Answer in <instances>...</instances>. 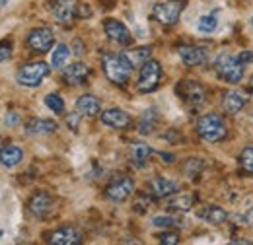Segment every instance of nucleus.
I'll list each match as a JSON object with an SVG mask.
<instances>
[{
  "instance_id": "f257e3e1",
  "label": "nucleus",
  "mask_w": 253,
  "mask_h": 245,
  "mask_svg": "<svg viewBox=\"0 0 253 245\" xmlns=\"http://www.w3.org/2000/svg\"><path fill=\"white\" fill-rule=\"evenodd\" d=\"M105 78L115 86H125L132 74V64L123 53H105L101 57Z\"/></svg>"
},
{
  "instance_id": "393cba45",
  "label": "nucleus",
  "mask_w": 253,
  "mask_h": 245,
  "mask_svg": "<svg viewBox=\"0 0 253 245\" xmlns=\"http://www.w3.org/2000/svg\"><path fill=\"white\" fill-rule=\"evenodd\" d=\"M156 122H158V115H156V109H148L142 113L140 121H138V132L140 134H150L154 128H156Z\"/></svg>"
},
{
  "instance_id": "9d476101",
  "label": "nucleus",
  "mask_w": 253,
  "mask_h": 245,
  "mask_svg": "<svg viewBox=\"0 0 253 245\" xmlns=\"http://www.w3.org/2000/svg\"><path fill=\"white\" fill-rule=\"evenodd\" d=\"M28 210L35 218H47L55 210V199L49 193H35L28 203Z\"/></svg>"
},
{
  "instance_id": "f8f14e48",
  "label": "nucleus",
  "mask_w": 253,
  "mask_h": 245,
  "mask_svg": "<svg viewBox=\"0 0 253 245\" xmlns=\"http://www.w3.org/2000/svg\"><path fill=\"white\" fill-rule=\"evenodd\" d=\"M76 2L74 0H55L51 6V12L55 16V20L63 26H70L72 20L76 18Z\"/></svg>"
},
{
  "instance_id": "7ed1b4c3",
  "label": "nucleus",
  "mask_w": 253,
  "mask_h": 245,
  "mask_svg": "<svg viewBox=\"0 0 253 245\" xmlns=\"http://www.w3.org/2000/svg\"><path fill=\"white\" fill-rule=\"evenodd\" d=\"M214 68L222 80H226L230 84L242 82L244 72H246V64L240 61V57L230 55V53H220L214 61Z\"/></svg>"
},
{
  "instance_id": "39448f33",
  "label": "nucleus",
  "mask_w": 253,
  "mask_h": 245,
  "mask_svg": "<svg viewBox=\"0 0 253 245\" xmlns=\"http://www.w3.org/2000/svg\"><path fill=\"white\" fill-rule=\"evenodd\" d=\"M160 80H162V64L158 61H152L150 59V61L144 62L140 66L136 88H138L140 93H150L160 86Z\"/></svg>"
},
{
  "instance_id": "f3484780",
  "label": "nucleus",
  "mask_w": 253,
  "mask_h": 245,
  "mask_svg": "<svg viewBox=\"0 0 253 245\" xmlns=\"http://www.w3.org/2000/svg\"><path fill=\"white\" fill-rule=\"evenodd\" d=\"M101 122L103 124H107V126H111V128H126V126H130V115L123 111V109H117V107H113V109H107V111H103L101 113Z\"/></svg>"
},
{
  "instance_id": "4be33fe9",
  "label": "nucleus",
  "mask_w": 253,
  "mask_h": 245,
  "mask_svg": "<svg viewBox=\"0 0 253 245\" xmlns=\"http://www.w3.org/2000/svg\"><path fill=\"white\" fill-rule=\"evenodd\" d=\"M22 160H24V152H22L20 146L10 144V146H2L0 148V163L4 167H16Z\"/></svg>"
},
{
  "instance_id": "6ab92c4d",
  "label": "nucleus",
  "mask_w": 253,
  "mask_h": 245,
  "mask_svg": "<svg viewBox=\"0 0 253 245\" xmlns=\"http://www.w3.org/2000/svg\"><path fill=\"white\" fill-rule=\"evenodd\" d=\"M59 128L57 121L53 119H30L26 122V132L32 134V136H41V134H51Z\"/></svg>"
},
{
  "instance_id": "5701e85b",
  "label": "nucleus",
  "mask_w": 253,
  "mask_h": 245,
  "mask_svg": "<svg viewBox=\"0 0 253 245\" xmlns=\"http://www.w3.org/2000/svg\"><path fill=\"white\" fill-rule=\"evenodd\" d=\"M128 62L132 64V68H136V66H142L144 62L150 61V57H152V49L150 47H134V49H130V51H125L123 53Z\"/></svg>"
},
{
  "instance_id": "473e14b6",
  "label": "nucleus",
  "mask_w": 253,
  "mask_h": 245,
  "mask_svg": "<svg viewBox=\"0 0 253 245\" xmlns=\"http://www.w3.org/2000/svg\"><path fill=\"white\" fill-rule=\"evenodd\" d=\"M158 242L162 245H177L179 244V234L175 232H164L158 236Z\"/></svg>"
},
{
  "instance_id": "c9c22d12",
  "label": "nucleus",
  "mask_w": 253,
  "mask_h": 245,
  "mask_svg": "<svg viewBox=\"0 0 253 245\" xmlns=\"http://www.w3.org/2000/svg\"><path fill=\"white\" fill-rule=\"evenodd\" d=\"M76 16H78V18H90V16H92V10H90L86 4H78V8H76Z\"/></svg>"
},
{
  "instance_id": "c85d7f7f",
  "label": "nucleus",
  "mask_w": 253,
  "mask_h": 245,
  "mask_svg": "<svg viewBox=\"0 0 253 245\" xmlns=\"http://www.w3.org/2000/svg\"><path fill=\"white\" fill-rule=\"evenodd\" d=\"M152 226L164 228V230H171V228L181 226V222H179V218H173V216H154L152 218Z\"/></svg>"
},
{
  "instance_id": "4c0bfd02",
  "label": "nucleus",
  "mask_w": 253,
  "mask_h": 245,
  "mask_svg": "<svg viewBox=\"0 0 253 245\" xmlns=\"http://www.w3.org/2000/svg\"><path fill=\"white\" fill-rule=\"evenodd\" d=\"M242 220H244L248 226H253V206L250 208V210H248V212H246V214L242 216Z\"/></svg>"
},
{
  "instance_id": "ddd939ff",
  "label": "nucleus",
  "mask_w": 253,
  "mask_h": 245,
  "mask_svg": "<svg viewBox=\"0 0 253 245\" xmlns=\"http://www.w3.org/2000/svg\"><path fill=\"white\" fill-rule=\"evenodd\" d=\"M179 57L183 64L187 66H203L209 61V51L205 47H197V45H183L179 47Z\"/></svg>"
},
{
  "instance_id": "58836bf2",
  "label": "nucleus",
  "mask_w": 253,
  "mask_h": 245,
  "mask_svg": "<svg viewBox=\"0 0 253 245\" xmlns=\"http://www.w3.org/2000/svg\"><path fill=\"white\" fill-rule=\"evenodd\" d=\"M240 61L244 62V64H246V62H252L253 61V55L250 53V51H244V53L240 55Z\"/></svg>"
},
{
  "instance_id": "a18cd8bd",
  "label": "nucleus",
  "mask_w": 253,
  "mask_h": 245,
  "mask_svg": "<svg viewBox=\"0 0 253 245\" xmlns=\"http://www.w3.org/2000/svg\"><path fill=\"white\" fill-rule=\"evenodd\" d=\"M252 24H253V18H252Z\"/></svg>"
},
{
  "instance_id": "a878e982",
  "label": "nucleus",
  "mask_w": 253,
  "mask_h": 245,
  "mask_svg": "<svg viewBox=\"0 0 253 245\" xmlns=\"http://www.w3.org/2000/svg\"><path fill=\"white\" fill-rule=\"evenodd\" d=\"M68 59H70V47L61 43V45L55 47V51L51 55V66L53 68H63L64 64L68 62Z\"/></svg>"
},
{
  "instance_id": "c03bdc74",
  "label": "nucleus",
  "mask_w": 253,
  "mask_h": 245,
  "mask_svg": "<svg viewBox=\"0 0 253 245\" xmlns=\"http://www.w3.org/2000/svg\"><path fill=\"white\" fill-rule=\"evenodd\" d=\"M0 6H6V0H0Z\"/></svg>"
},
{
  "instance_id": "aec40b11",
  "label": "nucleus",
  "mask_w": 253,
  "mask_h": 245,
  "mask_svg": "<svg viewBox=\"0 0 253 245\" xmlns=\"http://www.w3.org/2000/svg\"><path fill=\"white\" fill-rule=\"evenodd\" d=\"M128 154H130V162H132V165H134V167H144V165L148 163L150 156L154 154V150H152L148 144L134 142V144H130Z\"/></svg>"
},
{
  "instance_id": "c756f323",
  "label": "nucleus",
  "mask_w": 253,
  "mask_h": 245,
  "mask_svg": "<svg viewBox=\"0 0 253 245\" xmlns=\"http://www.w3.org/2000/svg\"><path fill=\"white\" fill-rule=\"evenodd\" d=\"M216 26H218V22H216V18H214L212 14L201 16V18H199V24H197V28H199L201 33H212V31L216 30Z\"/></svg>"
},
{
  "instance_id": "ea45409f",
  "label": "nucleus",
  "mask_w": 253,
  "mask_h": 245,
  "mask_svg": "<svg viewBox=\"0 0 253 245\" xmlns=\"http://www.w3.org/2000/svg\"><path fill=\"white\" fill-rule=\"evenodd\" d=\"M18 121H20V117H18L16 113H8V117H6V124H16Z\"/></svg>"
},
{
  "instance_id": "2f4dec72",
  "label": "nucleus",
  "mask_w": 253,
  "mask_h": 245,
  "mask_svg": "<svg viewBox=\"0 0 253 245\" xmlns=\"http://www.w3.org/2000/svg\"><path fill=\"white\" fill-rule=\"evenodd\" d=\"M240 165H242L246 171L253 173V146L246 148L244 152L240 154Z\"/></svg>"
},
{
  "instance_id": "20e7f679",
  "label": "nucleus",
  "mask_w": 253,
  "mask_h": 245,
  "mask_svg": "<svg viewBox=\"0 0 253 245\" xmlns=\"http://www.w3.org/2000/svg\"><path fill=\"white\" fill-rule=\"evenodd\" d=\"M51 68L49 64L43 61H35V62H28L24 64L18 74H16V80L20 86H26V88H37L47 76H49Z\"/></svg>"
},
{
  "instance_id": "a211bd4d",
  "label": "nucleus",
  "mask_w": 253,
  "mask_h": 245,
  "mask_svg": "<svg viewBox=\"0 0 253 245\" xmlns=\"http://www.w3.org/2000/svg\"><path fill=\"white\" fill-rule=\"evenodd\" d=\"M246 103H248V97H246L244 93L238 92V90H232V92H228L224 95L222 107H224V111H226L228 115H238V113L246 107Z\"/></svg>"
},
{
  "instance_id": "b1692460",
  "label": "nucleus",
  "mask_w": 253,
  "mask_h": 245,
  "mask_svg": "<svg viewBox=\"0 0 253 245\" xmlns=\"http://www.w3.org/2000/svg\"><path fill=\"white\" fill-rule=\"evenodd\" d=\"M201 216L209 222V224H212V226H222L226 220H228V212L220 208V206H216V204H211V206H205V210L201 212Z\"/></svg>"
},
{
  "instance_id": "7c9ffc66",
  "label": "nucleus",
  "mask_w": 253,
  "mask_h": 245,
  "mask_svg": "<svg viewBox=\"0 0 253 245\" xmlns=\"http://www.w3.org/2000/svg\"><path fill=\"white\" fill-rule=\"evenodd\" d=\"M45 105L53 111V113H63L64 111V101L59 93H49L45 97Z\"/></svg>"
},
{
  "instance_id": "e433bc0d",
  "label": "nucleus",
  "mask_w": 253,
  "mask_h": 245,
  "mask_svg": "<svg viewBox=\"0 0 253 245\" xmlns=\"http://www.w3.org/2000/svg\"><path fill=\"white\" fill-rule=\"evenodd\" d=\"M78 121H80V115H76V113H72L68 119H66V122H68V126L72 128V130H76L78 128Z\"/></svg>"
},
{
  "instance_id": "412c9836",
  "label": "nucleus",
  "mask_w": 253,
  "mask_h": 245,
  "mask_svg": "<svg viewBox=\"0 0 253 245\" xmlns=\"http://www.w3.org/2000/svg\"><path fill=\"white\" fill-rule=\"evenodd\" d=\"M76 109H78L82 115L95 117V115H99V111H101V103H99V99H97L95 95L86 93V95H80V97H78V101H76Z\"/></svg>"
},
{
  "instance_id": "4468645a",
  "label": "nucleus",
  "mask_w": 253,
  "mask_h": 245,
  "mask_svg": "<svg viewBox=\"0 0 253 245\" xmlns=\"http://www.w3.org/2000/svg\"><path fill=\"white\" fill-rule=\"evenodd\" d=\"M47 242L53 245H80L82 244V234L72 226H64V228L55 230L53 234H49Z\"/></svg>"
},
{
  "instance_id": "f704fd0d",
  "label": "nucleus",
  "mask_w": 253,
  "mask_h": 245,
  "mask_svg": "<svg viewBox=\"0 0 253 245\" xmlns=\"http://www.w3.org/2000/svg\"><path fill=\"white\" fill-rule=\"evenodd\" d=\"M148 204H150V199H148L146 195H140V197H138V201L134 203V208H136L138 212H144Z\"/></svg>"
},
{
  "instance_id": "a19ab883",
  "label": "nucleus",
  "mask_w": 253,
  "mask_h": 245,
  "mask_svg": "<svg viewBox=\"0 0 253 245\" xmlns=\"http://www.w3.org/2000/svg\"><path fill=\"white\" fill-rule=\"evenodd\" d=\"M162 158H164V160H168V163H171V162H173V156H171V154H162Z\"/></svg>"
},
{
  "instance_id": "9b49d317",
  "label": "nucleus",
  "mask_w": 253,
  "mask_h": 245,
  "mask_svg": "<svg viewBox=\"0 0 253 245\" xmlns=\"http://www.w3.org/2000/svg\"><path fill=\"white\" fill-rule=\"evenodd\" d=\"M103 30H105V35L111 39V41H115L117 45H130L132 43V35H130V31L126 28L123 22H119V20H105L103 22Z\"/></svg>"
},
{
  "instance_id": "cd10ccee",
  "label": "nucleus",
  "mask_w": 253,
  "mask_h": 245,
  "mask_svg": "<svg viewBox=\"0 0 253 245\" xmlns=\"http://www.w3.org/2000/svg\"><path fill=\"white\" fill-rule=\"evenodd\" d=\"M203 167H205L203 160L191 158V160H187V162L183 163V173H185V177H189V179H197V175L203 171Z\"/></svg>"
},
{
  "instance_id": "37998d69",
  "label": "nucleus",
  "mask_w": 253,
  "mask_h": 245,
  "mask_svg": "<svg viewBox=\"0 0 253 245\" xmlns=\"http://www.w3.org/2000/svg\"><path fill=\"white\" fill-rule=\"evenodd\" d=\"M250 88H252V92H253V76H252V80H250Z\"/></svg>"
},
{
  "instance_id": "bb28decb",
  "label": "nucleus",
  "mask_w": 253,
  "mask_h": 245,
  "mask_svg": "<svg viewBox=\"0 0 253 245\" xmlns=\"http://www.w3.org/2000/svg\"><path fill=\"white\" fill-rule=\"evenodd\" d=\"M193 203H195V199L191 195H177L175 199L169 201V208L173 212H189L193 208Z\"/></svg>"
},
{
  "instance_id": "49530a36",
  "label": "nucleus",
  "mask_w": 253,
  "mask_h": 245,
  "mask_svg": "<svg viewBox=\"0 0 253 245\" xmlns=\"http://www.w3.org/2000/svg\"><path fill=\"white\" fill-rule=\"evenodd\" d=\"M0 142H2V138H0Z\"/></svg>"
},
{
  "instance_id": "6e6552de",
  "label": "nucleus",
  "mask_w": 253,
  "mask_h": 245,
  "mask_svg": "<svg viewBox=\"0 0 253 245\" xmlns=\"http://www.w3.org/2000/svg\"><path fill=\"white\" fill-rule=\"evenodd\" d=\"M132 193H134V181H132V177H126V175L115 177L105 189V197L113 203H123Z\"/></svg>"
},
{
  "instance_id": "2eb2a0df",
  "label": "nucleus",
  "mask_w": 253,
  "mask_h": 245,
  "mask_svg": "<svg viewBox=\"0 0 253 245\" xmlns=\"http://www.w3.org/2000/svg\"><path fill=\"white\" fill-rule=\"evenodd\" d=\"M88 76H90V68L86 64H82V62L68 64L63 70V80L68 86H84Z\"/></svg>"
},
{
  "instance_id": "dca6fc26",
  "label": "nucleus",
  "mask_w": 253,
  "mask_h": 245,
  "mask_svg": "<svg viewBox=\"0 0 253 245\" xmlns=\"http://www.w3.org/2000/svg\"><path fill=\"white\" fill-rule=\"evenodd\" d=\"M150 191H152L154 199H166V197H171L179 191V183L175 179H169V177H154L150 181Z\"/></svg>"
},
{
  "instance_id": "72a5a7b5",
  "label": "nucleus",
  "mask_w": 253,
  "mask_h": 245,
  "mask_svg": "<svg viewBox=\"0 0 253 245\" xmlns=\"http://www.w3.org/2000/svg\"><path fill=\"white\" fill-rule=\"evenodd\" d=\"M12 57V47L10 43H0V62L8 61Z\"/></svg>"
},
{
  "instance_id": "f03ea898",
  "label": "nucleus",
  "mask_w": 253,
  "mask_h": 245,
  "mask_svg": "<svg viewBox=\"0 0 253 245\" xmlns=\"http://www.w3.org/2000/svg\"><path fill=\"white\" fill-rule=\"evenodd\" d=\"M197 132L203 140L214 144V142H220L228 136V126H226V122L220 115L209 113V115H203L197 121Z\"/></svg>"
},
{
  "instance_id": "423d86ee",
  "label": "nucleus",
  "mask_w": 253,
  "mask_h": 245,
  "mask_svg": "<svg viewBox=\"0 0 253 245\" xmlns=\"http://www.w3.org/2000/svg\"><path fill=\"white\" fill-rule=\"evenodd\" d=\"M183 12V2L181 0H166V2H158L152 10L154 20L164 24V26H173L177 24L179 16Z\"/></svg>"
},
{
  "instance_id": "79ce46f5",
  "label": "nucleus",
  "mask_w": 253,
  "mask_h": 245,
  "mask_svg": "<svg viewBox=\"0 0 253 245\" xmlns=\"http://www.w3.org/2000/svg\"><path fill=\"white\" fill-rule=\"evenodd\" d=\"M232 244H252V242H248V240H232Z\"/></svg>"
},
{
  "instance_id": "0eeeda50",
  "label": "nucleus",
  "mask_w": 253,
  "mask_h": 245,
  "mask_svg": "<svg viewBox=\"0 0 253 245\" xmlns=\"http://www.w3.org/2000/svg\"><path fill=\"white\" fill-rule=\"evenodd\" d=\"M175 92H177V95L185 103H189L191 107H203L207 103V90L199 82H195V80H183V82H179L177 88H175Z\"/></svg>"
},
{
  "instance_id": "1a4fd4ad",
  "label": "nucleus",
  "mask_w": 253,
  "mask_h": 245,
  "mask_svg": "<svg viewBox=\"0 0 253 245\" xmlns=\"http://www.w3.org/2000/svg\"><path fill=\"white\" fill-rule=\"evenodd\" d=\"M53 43H55V35L49 28H35L28 35V45L35 53H49L53 49Z\"/></svg>"
}]
</instances>
